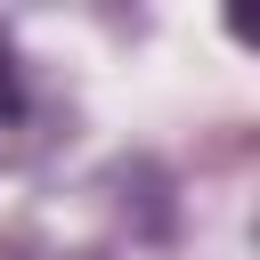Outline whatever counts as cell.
Returning a JSON list of instances; mask_svg holds the SVG:
<instances>
[{
  "label": "cell",
  "mask_w": 260,
  "mask_h": 260,
  "mask_svg": "<svg viewBox=\"0 0 260 260\" xmlns=\"http://www.w3.org/2000/svg\"><path fill=\"white\" fill-rule=\"evenodd\" d=\"M16 114H24V81H16V57L0 41V122H16Z\"/></svg>",
  "instance_id": "obj_1"
}]
</instances>
